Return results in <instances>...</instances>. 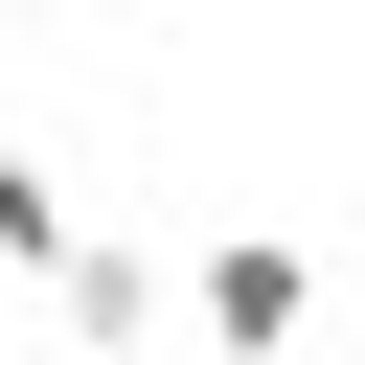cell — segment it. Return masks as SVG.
Instances as JSON below:
<instances>
[{"label": "cell", "instance_id": "3957f363", "mask_svg": "<svg viewBox=\"0 0 365 365\" xmlns=\"http://www.w3.org/2000/svg\"><path fill=\"white\" fill-rule=\"evenodd\" d=\"M68 251H91V228H68V182H46L23 137H0V274H68Z\"/></svg>", "mask_w": 365, "mask_h": 365}, {"label": "cell", "instance_id": "5b68a950", "mask_svg": "<svg viewBox=\"0 0 365 365\" xmlns=\"http://www.w3.org/2000/svg\"><path fill=\"white\" fill-rule=\"evenodd\" d=\"M342 365H365V297H342Z\"/></svg>", "mask_w": 365, "mask_h": 365}, {"label": "cell", "instance_id": "7a4b0ae2", "mask_svg": "<svg viewBox=\"0 0 365 365\" xmlns=\"http://www.w3.org/2000/svg\"><path fill=\"white\" fill-rule=\"evenodd\" d=\"M160 297H182V274H160L137 228H91V251L46 274V319H68V365H137V342H160Z\"/></svg>", "mask_w": 365, "mask_h": 365}, {"label": "cell", "instance_id": "277c9868", "mask_svg": "<svg viewBox=\"0 0 365 365\" xmlns=\"http://www.w3.org/2000/svg\"><path fill=\"white\" fill-rule=\"evenodd\" d=\"M0 23H68V0H0Z\"/></svg>", "mask_w": 365, "mask_h": 365}, {"label": "cell", "instance_id": "6da1fadb", "mask_svg": "<svg viewBox=\"0 0 365 365\" xmlns=\"http://www.w3.org/2000/svg\"><path fill=\"white\" fill-rule=\"evenodd\" d=\"M182 319H205V365H297L319 342V251L297 228H205L182 251Z\"/></svg>", "mask_w": 365, "mask_h": 365}]
</instances>
